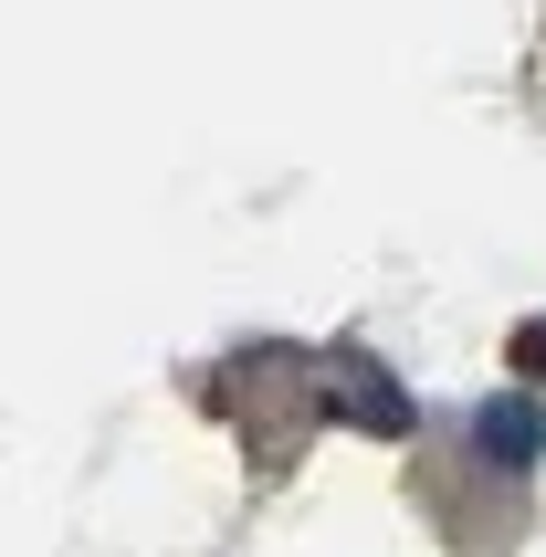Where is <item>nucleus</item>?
<instances>
[{
  "mask_svg": "<svg viewBox=\"0 0 546 557\" xmlns=\"http://www.w3.org/2000/svg\"><path fill=\"white\" fill-rule=\"evenodd\" d=\"M516 369H525V379H546V326H525V337H516Z\"/></svg>",
  "mask_w": 546,
  "mask_h": 557,
  "instance_id": "nucleus-1",
  "label": "nucleus"
}]
</instances>
